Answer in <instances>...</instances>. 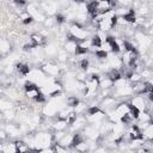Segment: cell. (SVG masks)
<instances>
[{
  "instance_id": "18",
  "label": "cell",
  "mask_w": 153,
  "mask_h": 153,
  "mask_svg": "<svg viewBox=\"0 0 153 153\" xmlns=\"http://www.w3.org/2000/svg\"><path fill=\"white\" fill-rule=\"evenodd\" d=\"M37 153H55V149H54V146H53V147H50V148L41 149V151H38Z\"/></svg>"
},
{
  "instance_id": "15",
  "label": "cell",
  "mask_w": 153,
  "mask_h": 153,
  "mask_svg": "<svg viewBox=\"0 0 153 153\" xmlns=\"http://www.w3.org/2000/svg\"><path fill=\"white\" fill-rule=\"evenodd\" d=\"M69 54L62 48V49H60L59 50V53H57V55H56V60H57V62L59 63H67L68 62V60H69Z\"/></svg>"
},
{
  "instance_id": "7",
  "label": "cell",
  "mask_w": 153,
  "mask_h": 153,
  "mask_svg": "<svg viewBox=\"0 0 153 153\" xmlns=\"http://www.w3.org/2000/svg\"><path fill=\"white\" fill-rule=\"evenodd\" d=\"M1 153H18V147H17V141H2L0 146Z\"/></svg>"
},
{
  "instance_id": "12",
  "label": "cell",
  "mask_w": 153,
  "mask_h": 153,
  "mask_svg": "<svg viewBox=\"0 0 153 153\" xmlns=\"http://www.w3.org/2000/svg\"><path fill=\"white\" fill-rule=\"evenodd\" d=\"M68 127H69V124L67 123L66 120H59V118H56L51 129H53V131H65L66 128H68Z\"/></svg>"
},
{
  "instance_id": "19",
  "label": "cell",
  "mask_w": 153,
  "mask_h": 153,
  "mask_svg": "<svg viewBox=\"0 0 153 153\" xmlns=\"http://www.w3.org/2000/svg\"><path fill=\"white\" fill-rule=\"evenodd\" d=\"M145 153H153V151H151V149H145Z\"/></svg>"
},
{
  "instance_id": "4",
  "label": "cell",
  "mask_w": 153,
  "mask_h": 153,
  "mask_svg": "<svg viewBox=\"0 0 153 153\" xmlns=\"http://www.w3.org/2000/svg\"><path fill=\"white\" fill-rule=\"evenodd\" d=\"M2 128L5 129V131L7 133L10 139H16L23 135V131L20 129V126L18 123H4Z\"/></svg>"
},
{
  "instance_id": "5",
  "label": "cell",
  "mask_w": 153,
  "mask_h": 153,
  "mask_svg": "<svg viewBox=\"0 0 153 153\" xmlns=\"http://www.w3.org/2000/svg\"><path fill=\"white\" fill-rule=\"evenodd\" d=\"M63 49L71 55H76V51H78V49H79V42L78 41H75L73 37H71V35H69V38L67 39V42L63 44Z\"/></svg>"
},
{
  "instance_id": "6",
  "label": "cell",
  "mask_w": 153,
  "mask_h": 153,
  "mask_svg": "<svg viewBox=\"0 0 153 153\" xmlns=\"http://www.w3.org/2000/svg\"><path fill=\"white\" fill-rule=\"evenodd\" d=\"M60 49L61 48H59V43L56 42H48L43 48L45 56H49V57H56Z\"/></svg>"
},
{
  "instance_id": "8",
  "label": "cell",
  "mask_w": 153,
  "mask_h": 153,
  "mask_svg": "<svg viewBox=\"0 0 153 153\" xmlns=\"http://www.w3.org/2000/svg\"><path fill=\"white\" fill-rule=\"evenodd\" d=\"M130 109H131V105H130L129 102H120L118 105H117L116 109H115V112H116V114L121 117V120H122L124 116L128 115V112L130 111Z\"/></svg>"
},
{
  "instance_id": "2",
  "label": "cell",
  "mask_w": 153,
  "mask_h": 153,
  "mask_svg": "<svg viewBox=\"0 0 153 153\" xmlns=\"http://www.w3.org/2000/svg\"><path fill=\"white\" fill-rule=\"evenodd\" d=\"M129 103H130V105H131L134 109H136V110L140 112V111H147L148 104H149L151 102H148L145 96H142V94H136V96H133V97L130 98Z\"/></svg>"
},
{
  "instance_id": "13",
  "label": "cell",
  "mask_w": 153,
  "mask_h": 153,
  "mask_svg": "<svg viewBox=\"0 0 153 153\" xmlns=\"http://www.w3.org/2000/svg\"><path fill=\"white\" fill-rule=\"evenodd\" d=\"M73 110H74V112H75L78 116H80V115H82V114L87 112V110H88V105H87V103H85V102L80 100V102H79V103L73 108Z\"/></svg>"
},
{
  "instance_id": "14",
  "label": "cell",
  "mask_w": 153,
  "mask_h": 153,
  "mask_svg": "<svg viewBox=\"0 0 153 153\" xmlns=\"http://www.w3.org/2000/svg\"><path fill=\"white\" fill-rule=\"evenodd\" d=\"M14 104H13V102H11L10 99H6L5 97H2L1 98V100H0V109H1V112H4V111H7V110H12V109H14Z\"/></svg>"
},
{
  "instance_id": "17",
  "label": "cell",
  "mask_w": 153,
  "mask_h": 153,
  "mask_svg": "<svg viewBox=\"0 0 153 153\" xmlns=\"http://www.w3.org/2000/svg\"><path fill=\"white\" fill-rule=\"evenodd\" d=\"M92 153H109V151L105 148V147H103V146H99L94 152H92Z\"/></svg>"
},
{
  "instance_id": "11",
  "label": "cell",
  "mask_w": 153,
  "mask_h": 153,
  "mask_svg": "<svg viewBox=\"0 0 153 153\" xmlns=\"http://www.w3.org/2000/svg\"><path fill=\"white\" fill-rule=\"evenodd\" d=\"M11 48H12L11 39H7L5 37H2L1 41H0V51H1V55L5 56L6 54H8L11 51Z\"/></svg>"
},
{
  "instance_id": "9",
  "label": "cell",
  "mask_w": 153,
  "mask_h": 153,
  "mask_svg": "<svg viewBox=\"0 0 153 153\" xmlns=\"http://www.w3.org/2000/svg\"><path fill=\"white\" fill-rule=\"evenodd\" d=\"M73 143H74V134H72V133L66 134V135L57 142V145L61 146V147H63V148H72V147H73Z\"/></svg>"
},
{
  "instance_id": "16",
  "label": "cell",
  "mask_w": 153,
  "mask_h": 153,
  "mask_svg": "<svg viewBox=\"0 0 153 153\" xmlns=\"http://www.w3.org/2000/svg\"><path fill=\"white\" fill-rule=\"evenodd\" d=\"M79 102H80V99L78 98V96H74V94H69V96H67V99H66L67 106L74 108Z\"/></svg>"
},
{
  "instance_id": "3",
  "label": "cell",
  "mask_w": 153,
  "mask_h": 153,
  "mask_svg": "<svg viewBox=\"0 0 153 153\" xmlns=\"http://www.w3.org/2000/svg\"><path fill=\"white\" fill-rule=\"evenodd\" d=\"M41 69L45 73L47 76L54 78V79H57V76H60V74L62 73L60 66H59L57 63L51 62V61H48L47 63H44V65L41 67Z\"/></svg>"
},
{
  "instance_id": "1",
  "label": "cell",
  "mask_w": 153,
  "mask_h": 153,
  "mask_svg": "<svg viewBox=\"0 0 153 153\" xmlns=\"http://www.w3.org/2000/svg\"><path fill=\"white\" fill-rule=\"evenodd\" d=\"M69 35L71 37H73L75 41L78 42H81V41H85L87 38H90L93 33H91L88 30H86L84 26L81 25H78L75 23H72L69 24Z\"/></svg>"
},
{
  "instance_id": "10",
  "label": "cell",
  "mask_w": 153,
  "mask_h": 153,
  "mask_svg": "<svg viewBox=\"0 0 153 153\" xmlns=\"http://www.w3.org/2000/svg\"><path fill=\"white\" fill-rule=\"evenodd\" d=\"M141 137L145 141H153V121L143 130H141Z\"/></svg>"
}]
</instances>
